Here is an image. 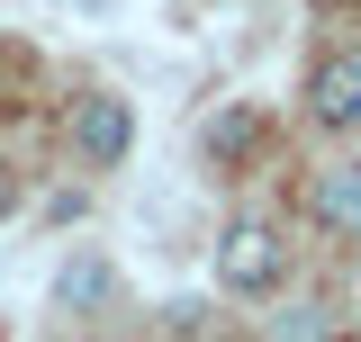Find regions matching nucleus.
Wrapping results in <instances>:
<instances>
[{
	"instance_id": "f257e3e1",
	"label": "nucleus",
	"mask_w": 361,
	"mask_h": 342,
	"mask_svg": "<svg viewBox=\"0 0 361 342\" xmlns=\"http://www.w3.org/2000/svg\"><path fill=\"white\" fill-rule=\"evenodd\" d=\"M217 289L226 298H253V306L289 289V243L271 234L262 216H226L217 225Z\"/></svg>"
},
{
	"instance_id": "f03ea898",
	"label": "nucleus",
	"mask_w": 361,
	"mask_h": 342,
	"mask_svg": "<svg viewBox=\"0 0 361 342\" xmlns=\"http://www.w3.org/2000/svg\"><path fill=\"white\" fill-rule=\"evenodd\" d=\"M73 153H82L90 171H118L135 153V108L118 99V90H90L82 108H73Z\"/></svg>"
},
{
	"instance_id": "7ed1b4c3",
	"label": "nucleus",
	"mask_w": 361,
	"mask_h": 342,
	"mask_svg": "<svg viewBox=\"0 0 361 342\" xmlns=\"http://www.w3.org/2000/svg\"><path fill=\"white\" fill-rule=\"evenodd\" d=\"M307 118L325 135H353L361 127V54H325L307 72Z\"/></svg>"
},
{
	"instance_id": "20e7f679",
	"label": "nucleus",
	"mask_w": 361,
	"mask_h": 342,
	"mask_svg": "<svg viewBox=\"0 0 361 342\" xmlns=\"http://www.w3.org/2000/svg\"><path fill=\"white\" fill-rule=\"evenodd\" d=\"M307 216L316 234H334V243H361V163H334L307 180Z\"/></svg>"
},
{
	"instance_id": "39448f33",
	"label": "nucleus",
	"mask_w": 361,
	"mask_h": 342,
	"mask_svg": "<svg viewBox=\"0 0 361 342\" xmlns=\"http://www.w3.org/2000/svg\"><path fill=\"white\" fill-rule=\"evenodd\" d=\"M109 298H118V270H109L99 253H73L63 270H54V306H63V315H99Z\"/></svg>"
},
{
	"instance_id": "423d86ee",
	"label": "nucleus",
	"mask_w": 361,
	"mask_h": 342,
	"mask_svg": "<svg viewBox=\"0 0 361 342\" xmlns=\"http://www.w3.org/2000/svg\"><path fill=\"white\" fill-rule=\"evenodd\" d=\"M271 342H334V306H316V298L280 306V315H271Z\"/></svg>"
},
{
	"instance_id": "0eeeda50",
	"label": "nucleus",
	"mask_w": 361,
	"mask_h": 342,
	"mask_svg": "<svg viewBox=\"0 0 361 342\" xmlns=\"http://www.w3.org/2000/svg\"><path fill=\"white\" fill-rule=\"evenodd\" d=\"M235 144H253V108H226L208 127V153H235Z\"/></svg>"
},
{
	"instance_id": "6e6552de",
	"label": "nucleus",
	"mask_w": 361,
	"mask_h": 342,
	"mask_svg": "<svg viewBox=\"0 0 361 342\" xmlns=\"http://www.w3.org/2000/svg\"><path fill=\"white\" fill-rule=\"evenodd\" d=\"M9 216H18V180L0 171V225H9Z\"/></svg>"
}]
</instances>
